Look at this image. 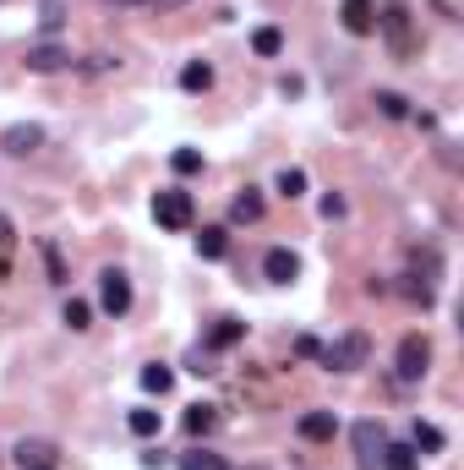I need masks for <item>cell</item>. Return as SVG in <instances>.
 Returning <instances> with one entry per match:
<instances>
[{
	"label": "cell",
	"mask_w": 464,
	"mask_h": 470,
	"mask_svg": "<svg viewBox=\"0 0 464 470\" xmlns=\"http://www.w3.org/2000/svg\"><path fill=\"white\" fill-rule=\"evenodd\" d=\"M323 356V367L328 372H356V367H366V356H372V339L366 334H345V339H334L328 350H317Z\"/></svg>",
	"instance_id": "cell-1"
},
{
	"label": "cell",
	"mask_w": 464,
	"mask_h": 470,
	"mask_svg": "<svg viewBox=\"0 0 464 470\" xmlns=\"http://www.w3.org/2000/svg\"><path fill=\"white\" fill-rule=\"evenodd\" d=\"M191 192H180V186H164L159 197H153V219L164 225V230H191Z\"/></svg>",
	"instance_id": "cell-2"
},
{
	"label": "cell",
	"mask_w": 464,
	"mask_h": 470,
	"mask_svg": "<svg viewBox=\"0 0 464 470\" xmlns=\"http://www.w3.org/2000/svg\"><path fill=\"white\" fill-rule=\"evenodd\" d=\"M394 367H399V383H421V378H427V367H432V345H427L421 334H405V339H399Z\"/></svg>",
	"instance_id": "cell-3"
},
{
	"label": "cell",
	"mask_w": 464,
	"mask_h": 470,
	"mask_svg": "<svg viewBox=\"0 0 464 470\" xmlns=\"http://www.w3.org/2000/svg\"><path fill=\"white\" fill-rule=\"evenodd\" d=\"M350 444H356V465L377 470L383 465V444H388V433H383L377 422H356V427H350Z\"/></svg>",
	"instance_id": "cell-4"
},
{
	"label": "cell",
	"mask_w": 464,
	"mask_h": 470,
	"mask_svg": "<svg viewBox=\"0 0 464 470\" xmlns=\"http://www.w3.org/2000/svg\"><path fill=\"white\" fill-rule=\"evenodd\" d=\"M98 307H104L109 318H126V312H131V279H126L120 268H104V274H98Z\"/></svg>",
	"instance_id": "cell-5"
},
{
	"label": "cell",
	"mask_w": 464,
	"mask_h": 470,
	"mask_svg": "<svg viewBox=\"0 0 464 470\" xmlns=\"http://www.w3.org/2000/svg\"><path fill=\"white\" fill-rule=\"evenodd\" d=\"M377 27L388 33V44H394V55H399V60H405V55L416 49V33H410V11H405V5H383Z\"/></svg>",
	"instance_id": "cell-6"
},
{
	"label": "cell",
	"mask_w": 464,
	"mask_h": 470,
	"mask_svg": "<svg viewBox=\"0 0 464 470\" xmlns=\"http://www.w3.org/2000/svg\"><path fill=\"white\" fill-rule=\"evenodd\" d=\"M11 460H16L22 470H55V465H60V449H55L49 438H16Z\"/></svg>",
	"instance_id": "cell-7"
},
{
	"label": "cell",
	"mask_w": 464,
	"mask_h": 470,
	"mask_svg": "<svg viewBox=\"0 0 464 470\" xmlns=\"http://www.w3.org/2000/svg\"><path fill=\"white\" fill-rule=\"evenodd\" d=\"M0 148H5L11 159H27V153H38V148H44V126L16 120V126H5V131H0Z\"/></svg>",
	"instance_id": "cell-8"
},
{
	"label": "cell",
	"mask_w": 464,
	"mask_h": 470,
	"mask_svg": "<svg viewBox=\"0 0 464 470\" xmlns=\"http://www.w3.org/2000/svg\"><path fill=\"white\" fill-rule=\"evenodd\" d=\"M339 16H345V27H350L356 38L377 33V0H345V5H339Z\"/></svg>",
	"instance_id": "cell-9"
},
{
	"label": "cell",
	"mask_w": 464,
	"mask_h": 470,
	"mask_svg": "<svg viewBox=\"0 0 464 470\" xmlns=\"http://www.w3.org/2000/svg\"><path fill=\"white\" fill-rule=\"evenodd\" d=\"M263 274H268V279H273V285H290V279H295V274H301V257H295V252H290V246H273V252H268V257H263Z\"/></svg>",
	"instance_id": "cell-10"
},
{
	"label": "cell",
	"mask_w": 464,
	"mask_h": 470,
	"mask_svg": "<svg viewBox=\"0 0 464 470\" xmlns=\"http://www.w3.org/2000/svg\"><path fill=\"white\" fill-rule=\"evenodd\" d=\"M334 433H339V416L334 411H306L301 416V438L306 444H334Z\"/></svg>",
	"instance_id": "cell-11"
},
{
	"label": "cell",
	"mask_w": 464,
	"mask_h": 470,
	"mask_svg": "<svg viewBox=\"0 0 464 470\" xmlns=\"http://www.w3.org/2000/svg\"><path fill=\"white\" fill-rule=\"evenodd\" d=\"M60 66H71V55L60 44H33L27 49V71H60Z\"/></svg>",
	"instance_id": "cell-12"
},
{
	"label": "cell",
	"mask_w": 464,
	"mask_h": 470,
	"mask_svg": "<svg viewBox=\"0 0 464 470\" xmlns=\"http://www.w3.org/2000/svg\"><path fill=\"white\" fill-rule=\"evenodd\" d=\"M230 219H235V225H257V219H263V192H257V186H246V192L230 203Z\"/></svg>",
	"instance_id": "cell-13"
},
{
	"label": "cell",
	"mask_w": 464,
	"mask_h": 470,
	"mask_svg": "<svg viewBox=\"0 0 464 470\" xmlns=\"http://www.w3.org/2000/svg\"><path fill=\"white\" fill-rule=\"evenodd\" d=\"M241 334H246L241 318H219V323L208 329V350H230V345H241Z\"/></svg>",
	"instance_id": "cell-14"
},
{
	"label": "cell",
	"mask_w": 464,
	"mask_h": 470,
	"mask_svg": "<svg viewBox=\"0 0 464 470\" xmlns=\"http://www.w3.org/2000/svg\"><path fill=\"white\" fill-rule=\"evenodd\" d=\"M180 88H186V93H208V88H213V66H208V60H186V66H180Z\"/></svg>",
	"instance_id": "cell-15"
},
{
	"label": "cell",
	"mask_w": 464,
	"mask_h": 470,
	"mask_svg": "<svg viewBox=\"0 0 464 470\" xmlns=\"http://www.w3.org/2000/svg\"><path fill=\"white\" fill-rule=\"evenodd\" d=\"M383 465L388 470H416L421 465V449H416V444H383Z\"/></svg>",
	"instance_id": "cell-16"
},
{
	"label": "cell",
	"mask_w": 464,
	"mask_h": 470,
	"mask_svg": "<svg viewBox=\"0 0 464 470\" xmlns=\"http://www.w3.org/2000/svg\"><path fill=\"white\" fill-rule=\"evenodd\" d=\"M197 252H202V257H208V263H219V257H224V252H230V235H224V230H219V225H208V230H202V235H197Z\"/></svg>",
	"instance_id": "cell-17"
},
{
	"label": "cell",
	"mask_w": 464,
	"mask_h": 470,
	"mask_svg": "<svg viewBox=\"0 0 464 470\" xmlns=\"http://www.w3.org/2000/svg\"><path fill=\"white\" fill-rule=\"evenodd\" d=\"M11 263H16V225L0 214V279H11Z\"/></svg>",
	"instance_id": "cell-18"
},
{
	"label": "cell",
	"mask_w": 464,
	"mask_h": 470,
	"mask_svg": "<svg viewBox=\"0 0 464 470\" xmlns=\"http://www.w3.org/2000/svg\"><path fill=\"white\" fill-rule=\"evenodd\" d=\"M126 427H131V433H137V438H159V427H164V416H159V411H148V405H142V411H131V416H126Z\"/></svg>",
	"instance_id": "cell-19"
},
{
	"label": "cell",
	"mask_w": 464,
	"mask_h": 470,
	"mask_svg": "<svg viewBox=\"0 0 464 470\" xmlns=\"http://www.w3.org/2000/svg\"><path fill=\"white\" fill-rule=\"evenodd\" d=\"M170 383H175V372H170L164 361H153V367H142V389H148V394H170Z\"/></svg>",
	"instance_id": "cell-20"
},
{
	"label": "cell",
	"mask_w": 464,
	"mask_h": 470,
	"mask_svg": "<svg viewBox=\"0 0 464 470\" xmlns=\"http://www.w3.org/2000/svg\"><path fill=\"white\" fill-rule=\"evenodd\" d=\"M213 422H219V411H213V405H191V411H186V433H191V438L213 433Z\"/></svg>",
	"instance_id": "cell-21"
},
{
	"label": "cell",
	"mask_w": 464,
	"mask_h": 470,
	"mask_svg": "<svg viewBox=\"0 0 464 470\" xmlns=\"http://www.w3.org/2000/svg\"><path fill=\"white\" fill-rule=\"evenodd\" d=\"M180 470H230V460L213 454V449H191V454L180 460Z\"/></svg>",
	"instance_id": "cell-22"
},
{
	"label": "cell",
	"mask_w": 464,
	"mask_h": 470,
	"mask_svg": "<svg viewBox=\"0 0 464 470\" xmlns=\"http://www.w3.org/2000/svg\"><path fill=\"white\" fill-rule=\"evenodd\" d=\"M252 49H257V55H279V49H284V33H279V27H257V33H252Z\"/></svg>",
	"instance_id": "cell-23"
},
{
	"label": "cell",
	"mask_w": 464,
	"mask_h": 470,
	"mask_svg": "<svg viewBox=\"0 0 464 470\" xmlns=\"http://www.w3.org/2000/svg\"><path fill=\"white\" fill-rule=\"evenodd\" d=\"M301 192H306V170H279V197H290V203H295Z\"/></svg>",
	"instance_id": "cell-24"
},
{
	"label": "cell",
	"mask_w": 464,
	"mask_h": 470,
	"mask_svg": "<svg viewBox=\"0 0 464 470\" xmlns=\"http://www.w3.org/2000/svg\"><path fill=\"white\" fill-rule=\"evenodd\" d=\"M60 22H66V5H60V0H44V5H38V27H44V33H60Z\"/></svg>",
	"instance_id": "cell-25"
},
{
	"label": "cell",
	"mask_w": 464,
	"mask_h": 470,
	"mask_svg": "<svg viewBox=\"0 0 464 470\" xmlns=\"http://www.w3.org/2000/svg\"><path fill=\"white\" fill-rule=\"evenodd\" d=\"M88 318H93V307L71 296V301H66V329H77V334H82V329H88Z\"/></svg>",
	"instance_id": "cell-26"
},
{
	"label": "cell",
	"mask_w": 464,
	"mask_h": 470,
	"mask_svg": "<svg viewBox=\"0 0 464 470\" xmlns=\"http://www.w3.org/2000/svg\"><path fill=\"white\" fill-rule=\"evenodd\" d=\"M377 110H383L388 120H405V115H410V104H405L399 93H377Z\"/></svg>",
	"instance_id": "cell-27"
},
{
	"label": "cell",
	"mask_w": 464,
	"mask_h": 470,
	"mask_svg": "<svg viewBox=\"0 0 464 470\" xmlns=\"http://www.w3.org/2000/svg\"><path fill=\"white\" fill-rule=\"evenodd\" d=\"M170 164H175V175H197V170H202V153H197V148H180Z\"/></svg>",
	"instance_id": "cell-28"
},
{
	"label": "cell",
	"mask_w": 464,
	"mask_h": 470,
	"mask_svg": "<svg viewBox=\"0 0 464 470\" xmlns=\"http://www.w3.org/2000/svg\"><path fill=\"white\" fill-rule=\"evenodd\" d=\"M416 449H427V454H438V449H443V433H438L432 422H421V427H416Z\"/></svg>",
	"instance_id": "cell-29"
},
{
	"label": "cell",
	"mask_w": 464,
	"mask_h": 470,
	"mask_svg": "<svg viewBox=\"0 0 464 470\" xmlns=\"http://www.w3.org/2000/svg\"><path fill=\"white\" fill-rule=\"evenodd\" d=\"M44 263H49V279H55V285H66V263H60V252H55L49 241H44Z\"/></svg>",
	"instance_id": "cell-30"
},
{
	"label": "cell",
	"mask_w": 464,
	"mask_h": 470,
	"mask_svg": "<svg viewBox=\"0 0 464 470\" xmlns=\"http://www.w3.org/2000/svg\"><path fill=\"white\" fill-rule=\"evenodd\" d=\"M323 219H345V197H339V192L323 197Z\"/></svg>",
	"instance_id": "cell-31"
},
{
	"label": "cell",
	"mask_w": 464,
	"mask_h": 470,
	"mask_svg": "<svg viewBox=\"0 0 464 470\" xmlns=\"http://www.w3.org/2000/svg\"><path fill=\"white\" fill-rule=\"evenodd\" d=\"M148 5H159V11H175V5H186V0H148Z\"/></svg>",
	"instance_id": "cell-32"
}]
</instances>
